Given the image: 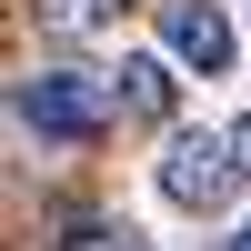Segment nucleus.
<instances>
[{"instance_id":"5","label":"nucleus","mask_w":251,"mask_h":251,"mask_svg":"<svg viewBox=\"0 0 251 251\" xmlns=\"http://www.w3.org/2000/svg\"><path fill=\"white\" fill-rule=\"evenodd\" d=\"M60 251H151V231L121 221V211H80L71 231H60Z\"/></svg>"},{"instance_id":"3","label":"nucleus","mask_w":251,"mask_h":251,"mask_svg":"<svg viewBox=\"0 0 251 251\" xmlns=\"http://www.w3.org/2000/svg\"><path fill=\"white\" fill-rule=\"evenodd\" d=\"M161 50H171L191 80H231L241 30H231V10H221V0H161Z\"/></svg>"},{"instance_id":"8","label":"nucleus","mask_w":251,"mask_h":251,"mask_svg":"<svg viewBox=\"0 0 251 251\" xmlns=\"http://www.w3.org/2000/svg\"><path fill=\"white\" fill-rule=\"evenodd\" d=\"M231 251H251V221H241V231H231Z\"/></svg>"},{"instance_id":"2","label":"nucleus","mask_w":251,"mask_h":251,"mask_svg":"<svg viewBox=\"0 0 251 251\" xmlns=\"http://www.w3.org/2000/svg\"><path fill=\"white\" fill-rule=\"evenodd\" d=\"M241 181H251V161H241L231 131H171L161 161H151V191L171 201V211H191V221H221L241 201Z\"/></svg>"},{"instance_id":"7","label":"nucleus","mask_w":251,"mask_h":251,"mask_svg":"<svg viewBox=\"0 0 251 251\" xmlns=\"http://www.w3.org/2000/svg\"><path fill=\"white\" fill-rule=\"evenodd\" d=\"M231 141H241V161H251V111H241V121H231Z\"/></svg>"},{"instance_id":"4","label":"nucleus","mask_w":251,"mask_h":251,"mask_svg":"<svg viewBox=\"0 0 251 251\" xmlns=\"http://www.w3.org/2000/svg\"><path fill=\"white\" fill-rule=\"evenodd\" d=\"M171 71H181L171 50H131V60L111 71V91H121V111H131V121H171Z\"/></svg>"},{"instance_id":"1","label":"nucleus","mask_w":251,"mask_h":251,"mask_svg":"<svg viewBox=\"0 0 251 251\" xmlns=\"http://www.w3.org/2000/svg\"><path fill=\"white\" fill-rule=\"evenodd\" d=\"M121 111V91L100 71H20L10 80V121L30 141H50V151H80V141H100Z\"/></svg>"},{"instance_id":"6","label":"nucleus","mask_w":251,"mask_h":251,"mask_svg":"<svg viewBox=\"0 0 251 251\" xmlns=\"http://www.w3.org/2000/svg\"><path fill=\"white\" fill-rule=\"evenodd\" d=\"M40 20H50V30H71V40H91V30H111L121 20V0H30Z\"/></svg>"}]
</instances>
